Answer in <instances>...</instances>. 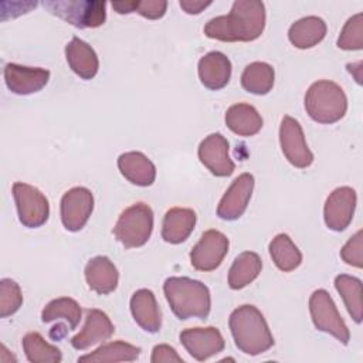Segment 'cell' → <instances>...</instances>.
Masks as SVG:
<instances>
[{
  "instance_id": "f546056e",
  "label": "cell",
  "mask_w": 363,
  "mask_h": 363,
  "mask_svg": "<svg viewBox=\"0 0 363 363\" xmlns=\"http://www.w3.org/2000/svg\"><path fill=\"white\" fill-rule=\"evenodd\" d=\"M81 313H82L81 306L75 299L68 296H61L50 301L44 306L41 312V320L44 323H48L52 320L64 319L68 325V329L72 330L78 326L81 320Z\"/></svg>"
},
{
  "instance_id": "83f0119b",
  "label": "cell",
  "mask_w": 363,
  "mask_h": 363,
  "mask_svg": "<svg viewBox=\"0 0 363 363\" xmlns=\"http://www.w3.org/2000/svg\"><path fill=\"white\" fill-rule=\"evenodd\" d=\"M269 255L278 269L291 272L302 262V254L288 234H277L269 242Z\"/></svg>"
},
{
  "instance_id": "7c38bea8",
  "label": "cell",
  "mask_w": 363,
  "mask_h": 363,
  "mask_svg": "<svg viewBox=\"0 0 363 363\" xmlns=\"http://www.w3.org/2000/svg\"><path fill=\"white\" fill-rule=\"evenodd\" d=\"M179 339L186 352L199 362L218 354L225 346L221 332L214 326L184 329L180 332Z\"/></svg>"
},
{
  "instance_id": "cb8c5ba5",
  "label": "cell",
  "mask_w": 363,
  "mask_h": 363,
  "mask_svg": "<svg viewBox=\"0 0 363 363\" xmlns=\"http://www.w3.org/2000/svg\"><path fill=\"white\" fill-rule=\"evenodd\" d=\"M326 23L318 16H306L291 24L288 30L289 41L301 50L312 48L326 35Z\"/></svg>"
},
{
  "instance_id": "1f68e13d",
  "label": "cell",
  "mask_w": 363,
  "mask_h": 363,
  "mask_svg": "<svg viewBox=\"0 0 363 363\" xmlns=\"http://www.w3.org/2000/svg\"><path fill=\"white\" fill-rule=\"evenodd\" d=\"M21 345L27 360L31 363H60L62 360L61 350L50 345L38 332H28Z\"/></svg>"
},
{
  "instance_id": "d6a6232c",
  "label": "cell",
  "mask_w": 363,
  "mask_h": 363,
  "mask_svg": "<svg viewBox=\"0 0 363 363\" xmlns=\"http://www.w3.org/2000/svg\"><path fill=\"white\" fill-rule=\"evenodd\" d=\"M112 7L119 14L139 13L140 16L157 20L164 16L167 9V1L162 0H145V1H113Z\"/></svg>"
},
{
  "instance_id": "4fadbf2b",
  "label": "cell",
  "mask_w": 363,
  "mask_h": 363,
  "mask_svg": "<svg viewBox=\"0 0 363 363\" xmlns=\"http://www.w3.org/2000/svg\"><path fill=\"white\" fill-rule=\"evenodd\" d=\"M357 203L356 191L349 186L335 189L326 199L323 207V218L328 228L343 231L353 220Z\"/></svg>"
},
{
  "instance_id": "d4e9b609",
  "label": "cell",
  "mask_w": 363,
  "mask_h": 363,
  "mask_svg": "<svg viewBox=\"0 0 363 363\" xmlns=\"http://www.w3.org/2000/svg\"><path fill=\"white\" fill-rule=\"evenodd\" d=\"M227 128L238 136H254L262 128V118L250 104H234L225 112Z\"/></svg>"
},
{
  "instance_id": "836d02e7",
  "label": "cell",
  "mask_w": 363,
  "mask_h": 363,
  "mask_svg": "<svg viewBox=\"0 0 363 363\" xmlns=\"http://www.w3.org/2000/svg\"><path fill=\"white\" fill-rule=\"evenodd\" d=\"M337 47L353 51L363 48V14L352 16L343 26L337 38Z\"/></svg>"
},
{
  "instance_id": "3957f363",
  "label": "cell",
  "mask_w": 363,
  "mask_h": 363,
  "mask_svg": "<svg viewBox=\"0 0 363 363\" xmlns=\"http://www.w3.org/2000/svg\"><path fill=\"white\" fill-rule=\"evenodd\" d=\"M163 292L173 313L182 320L190 318L206 319L210 313V291L197 279L170 277L163 284Z\"/></svg>"
},
{
  "instance_id": "5b68a950",
  "label": "cell",
  "mask_w": 363,
  "mask_h": 363,
  "mask_svg": "<svg viewBox=\"0 0 363 363\" xmlns=\"http://www.w3.org/2000/svg\"><path fill=\"white\" fill-rule=\"evenodd\" d=\"M152 230V208L145 203H135L121 213L113 227V235L125 248H138L147 242Z\"/></svg>"
},
{
  "instance_id": "9a60e30c",
  "label": "cell",
  "mask_w": 363,
  "mask_h": 363,
  "mask_svg": "<svg viewBox=\"0 0 363 363\" xmlns=\"http://www.w3.org/2000/svg\"><path fill=\"white\" fill-rule=\"evenodd\" d=\"M254 183V176L251 173H241L235 177L217 206V216L227 221L240 218L247 210Z\"/></svg>"
},
{
  "instance_id": "9c48e42d",
  "label": "cell",
  "mask_w": 363,
  "mask_h": 363,
  "mask_svg": "<svg viewBox=\"0 0 363 363\" xmlns=\"http://www.w3.org/2000/svg\"><path fill=\"white\" fill-rule=\"evenodd\" d=\"M228 238L218 230H207L190 251V262L194 269L208 272L218 268L228 252Z\"/></svg>"
},
{
  "instance_id": "6da1fadb",
  "label": "cell",
  "mask_w": 363,
  "mask_h": 363,
  "mask_svg": "<svg viewBox=\"0 0 363 363\" xmlns=\"http://www.w3.org/2000/svg\"><path fill=\"white\" fill-rule=\"evenodd\" d=\"M265 6L258 0H237L228 14L214 17L204 26L208 38L237 43L257 40L265 27Z\"/></svg>"
},
{
  "instance_id": "74e56055",
  "label": "cell",
  "mask_w": 363,
  "mask_h": 363,
  "mask_svg": "<svg viewBox=\"0 0 363 363\" xmlns=\"http://www.w3.org/2000/svg\"><path fill=\"white\" fill-rule=\"evenodd\" d=\"M211 1H200V0H180V7L187 13V14H199L201 13L206 7H208Z\"/></svg>"
},
{
  "instance_id": "8992f818",
  "label": "cell",
  "mask_w": 363,
  "mask_h": 363,
  "mask_svg": "<svg viewBox=\"0 0 363 363\" xmlns=\"http://www.w3.org/2000/svg\"><path fill=\"white\" fill-rule=\"evenodd\" d=\"M52 14L77 28H95L106 20V3L98 0H52L43 1Z\"/></svg>"
},
{
  "instance_id": "4316f807",
  "label": "cell",
  "mask_w": 363,
  "mask_h": 363,
  "mask_svg": "<svg viewBox=\"0 0 363 363\" xmlns=\"http://www.w3.org/2000/svg\"><path fill=\"white\" fill-rule=\"evenodd\" d=\"M275 81V71L272 65L255 61L248 64L241 74V86L254 95H267Z\"/></svg>"
},
{
  "instance_id": "2e32d148",
  "label": "cell",
  "mask_w": 363,
  "mask_h": 363,
  "mask_svg": "<svg viewBox=\"0 0 363 363\" xmlns=\"http://www.w3.org/2000/svg\"><path fill=\"white\" fill-rule=\"evenodd\" d=\"M50 79V71L40 67H24L14 62L4 65L7 88L17 95H30L41 91Z\"/></svg>"
},
{
  "instance_id": "44dd1931",
  "label": "cell",
  "mask_w": 363,
  "mask_h": 363,
  "mask_svg": "<svg viewBox=\"0 0 363 363\" xmlns=\"http://www.w3.org/2000/svg\"><path fill=\"white\" fill-rule=\"evenodd\" d=\"M65 58L69 68L82 79H92L99 69V60L95 50L78 37L65 45Z\"/></svg>"
},
{
  "instance_id": "7402d4cb",
  "label": "cell",
  "mask_w": 363,
  "mask_h": 363,
  "mask_svg": "<svg viewBox=\"0 0 363 363\" xmlns=\"http://www.w3.org/2000/svg\"><path fill=\"white\" fill-rule=\"evenodd\" d=\"M118 169L122 176L136 186H150L156 179L153 162L142 152H125L118 157Z\"/></svg>"
},
{
  "instance_id": "8d00e7d4",
  "label": "cell",
  "mask_w": 363,
  "mask_h": 363,
  "mask_svg": "<svg viewBox=\"0 0 363 363\" xmlns=\"http://www.w3.org/2000/svg\"><path fill=\"white\" fill-rule=\"evenodd\" d=\"M152 363H183L184 360L182 359V356L177 354L176 349L169 346V345H156L152 350V357H150Z\"/></svg>"
},
{
  "instance_id": "8fae6325",
  "label": "cell",
  "mask_w": 363,
  "mask_h": 363,
  "mask_svg": "<svg viewBox=\"0 0 363 363\" xmlns=\"http://www.w3.org/2000/svg\"><path fill=\"white\" fill-rule=\"evenodd\" d=\"M94 210V196L89 189L77 186L64 193L60 204V214L68 231H79L89 220Z\"/></svg>"
},
{
  "instance_id": "277c9868",
  "label": "cell",
  "mask_w": 363,
  "mask_h": 363,
  "mask_svg": "<svg viewBox=\"0 0 363 363\" xmlns=\"http://www.w3.org/2000/svg\"><path fill=\"white\" fill-rule=\"evenodd\" d=\"M306 113L318 123H335L347 111V98L340 85L329 79L313 82L305 94Z\"/></svg>"
},
{
  "instance_id": "d590c367",
  "label": "cell",
  "mask_w": 363,
  "mask_h": 363,
  "mask_svg": "<svg viewBox=\"0 0 363 363\" xmlns=\"http://www.w3.org/2000/svg\"><path fill=\"white\" fill-rule=\"evenodd\" d=\"M363 233L362 230L356 231L352 238L342 247L340 250V258L356 268L363 267Z\"/></svg>"
},
{
  "instance_id": "e0dca14e",
  "label": "cell",
  "mask_w": 363,
  "mask_h": 363,
  "mask_svg": "<svg viewBox=\"0 0 363 363\" xmlns=\"http://www.w3.org/2000/svg\"><path fill=\"white\" fill-rule=\"evenodd\" d=\"M84 328L71 339V345L77 350H85L96 343L108 340L113 332L115 326L109 316L101 309H86Z\"/></svg>"
},
{
  "instance_id": "ba28073f",
  "label": "cell",
  "mask_w": 363,
  "mask_h": 363,
  "mask_svg": "<svg viewBox=\"0 0 363 363\" xmlns=\"http://www.w3.org/2000/svg\"><path fill=\"white\" fill-rule=\"evenodd\" d=\"M13 197L18 220L24 227L37 228L47 223L50 204L47 197L37 187L23 182H16L13 184Z\"/></svg>"
},
{
  "instance_id": "484cf974",
  "label": "cell",
  "mask_w": 363,
  "mask_h": 363,
  "mask_svg": "<svg viewBox=\"0 0 363 363\" xmlns=\"http://www.w3.org/2000/svg\"><path fill=\"white\" fill-rule=\"evenodd\" d=\"M262 261L254 251L241 252L228 271V286L231 289H242L250 285L261 272Z\"/></svg>"
},
{
  "instance_id": "ac0fdd59",
  "label": "cell",
  "mask_w": 363,
  "mask_h": 363,
  "mask_svg": "<svg viewBox=\"0 0 363 363\" xmlns=\"http://www.w3.org/2000/svg\"><path fill=\"white\" fill-rule=\"evenodd\" d=\"M197 72L206 88L217 91L224 88L231 78V61L220 51H210L199 60Z\"/></svg>"
},
{
  "instance_id": "4dcf8cb0",
  "label": "cell",
  "mask_w": 363,
  "mask_h": 363,
  "mask_svg": "<svg viewBox=\"0 0 363 363\" xmlns=\"http://www.w3.org/2000/svg\"><path fill=\"white\" fill-rule=\"evenodd\" d=\"M335 288L340 294L346 309L356 323L362 322V281L356 277L340 274L335 278Z\"/></svg>"
},
{
  "instance_id": "ffe728a7",
  "label": "cell",
  "mask_w": 363,
  "mask_h": 363,
  "mask_svg": "<svg viewBox=\"0 0 363 363\" xmlns=\"http://www.w3.org/2000/svg\"><path fill=\"white\" fill-rule=\"evenodd\" d=\"M130 312L135 322L149 333H156L162 328V313L150 289L142 288L130 298Z\"/></svg>"
},
{
  "instance_id": "7a4b0ae2",
  "label": "cell",
  "mask_w": 363,
  "mask_h": 363,
  "mask_svg": "<svg viewBox=\"0 0 363 363\" xmlns=\"http://www.w3.org/2000/svg\"><path fill=\"white\" fill-rule=\"evenodd\" d=\"M230 332L240 352L257 356L274 346V337L264 315L254 305H241L228 319Z\"/></svg>"
},
{
  "instance_id": "d6986e66",
  "label": "cell",
  "mask_w": 363,
  "mask_h": 363,
  "mask_svg": "<svg viewBox=\"0 0 363 363\" xmlns=\"http://www.w3.org/2000/svg\"><path fill=\"white\" fill-rule=\"evenodd\" d=\"M84 274L89 289L98 295H108L118 286L119 272L113 262L105 255L91 258L85 265Z\"/></svg>"
},
{
  "instance_id": "f35d334b",
  "label": "cell",
  "mask_w": 363,
  "mask_h": 363,
  "mask_svg": "<svg viewBox=\"0 0 363 363\" xmlns=\"http://www.w3.org/2000/svg\"><path fill=\"white\" fill-rule=\"evenodd\" d=\"M347 71H349L350 74H353L356 82L360 85V84H362V71H363V64H362V61L354 62V64H347Z\"/></svg>"
},
{
  "instance_id": "f1b7e54d",
  "label": "cell",
  "mask_w": 363,
  "mask_h": 363,
  "mask_svg": "<svg viewBox=\"0 0 363 363\" xmlns=\"http://www.w3.org/2000/svg\"><path fill=\"white\" fill-rule=\"evenodd\" d=\"M140 354V347L123 340L105 343L92 353L78 357V362H135Z\"/></svg>"
},
{
  "instance_id": "603a6c76",
  "label": "cell",
  "mask_w": 363,
  "mask_h": 363,
  "mask_svg": "<svg viewBox=\"0 0 363 363\" xmlns=\"http://www.w3.org/2000/svg\"><path fill=\"white\" fill-rule=\"evenodd\" d=\"M196 213L186 207H172L162 223V238L170 244H180L189 238L196 225Z\"/></svg>"
},
{
  "instance_id": "30bf717a",
  "label": "cell",
  "mask_w": 363,
  "mask_h": 363,
  "mask_svg": "<svg viewBox=\"0 0 363 363\" xmlns=\"http://www.w3.org/2000/svg\"><path fill=\"white\" fill-rule=\"evenodd\" d=\"M279 143L284 156L292 166L298 169H306L312 164L313 153L306 145L302 126L295 118L289 115H285L281 121Z\"/></svg>"
},
{
  "instance_id": "52a82bcc",
  "label": "cell",
  "mask_w": 363,
  "mask_h": 363,
  "mask_svg": "<svg viewBox=\"0 0 363 363\" xmlns=\"http://www.w3.org/2000/svg\"><path fill=\"white\" fill-rule=\"evenodd\" d=\"M309 312L318 330L332 335L343 345L349 343L350 332L328 291L316 289L312 292L309 298Z\"/></svg>"
},
{
  "instance_id": "e575fe53",
  "label": "cell",
  "mask_w": 363,
  "mask_h": 363,
  "mask_svg": "<svg viewBox=\"0 0 363 363\" xmlns=\"http://www.w3.org/2000/svg\"><path fill=\"white\" fill-rule=\"evenodd\" d=\"M23 305V294L18 284L10 278L0 281V318L16 313Z\"/></svg>"
},
{
  "instance_id": "5bb4252c",
  "label": "cell",
  "mask_w": 363,
  "mask_h": 363,
  "mask_svg": "<svg viewBox=\"0 0 363 363\" xmlns=\"http://www.w3.org/2000/svg\"><path fill=\"white\" fill-rule=\"evenodd\" d=\"M228 140L221 133L206 136L197 149L200 162L217 177H228L234 173L235 164L228 155Z\"/></svg>"
}]
</instances>
